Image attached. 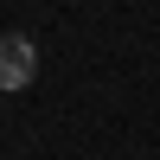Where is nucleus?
Instances as JSON below:
<instances>
[{
	"label": "nucleus",
	"mask_w": 160,
	"mask_h": 160,
	"mask_svg": "<svg viewBox=\"0 0 160 160\" xmlns=\"http://www.w3.org/2000/svg\"><path fill=\"white\" fill-rule=\"evenodd\" d=\"M32 77H38V45L26 32H0V90H32Z\"/></svg>",
	"instance_id": "1"
}]
</instances>
